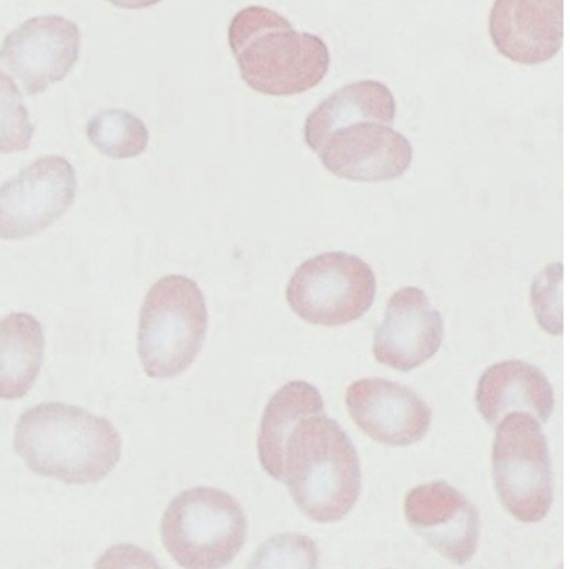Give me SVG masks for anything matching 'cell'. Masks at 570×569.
<instances>
[{"label":"cell","instance_id":"cell-23","mask_svg":"<svg viewBox=\"0 0 570 569\" xmlns=\"http://www.w3.org/2000/svg\"><path fill=\"white\" fill-rule=\"evenodd\" d=\"M111 4L124 9H141L155 6L161 0H107Z\"/></svg>","mask_w":570,"mask_h":569},{"label":"cell","instance_id":"cell-13","mask_svg":"<svg viewBox=\"0 0 570 569\" xmlns=\"http://www.w3.org/2000/svg\"><path fill=\"white\" fill-rule=\"evenodd\" d=\"M443 332L442 315L424 291L405 286L389 300L374 334L373 354L380 363L407 372L436 353Z\"/></svg>","mask_w":570,"mask_h":569},{"label":"cell","instance_id":"cell-8","mask_svg":"<svg viewBox=\"0 0 570 569\" xmlns=\"http://www.w3.org/2000/svg\"><path fill=\"white\" fill-rule=\"evenodd\" d=\"M77 177L59 155L41 156L0 186V238L33 236L59 219L72 205Z\"/></svg>","mask_w":570,"mask_h":569},{"label":"cell","instance_id":"cell-1","mask_svg":"<svg viewBox=\"0 0 570 569\" xmlns=\"http://www.w3.org/2000/svg\"><path fill=\"white\" fill-rule=\"evenodd\" d=\"M13 447L32 472L76 484L105 478L121 453L119 433L107 419L59 402L26 410Z\"/></svg>","mask_w":570,"mask_h":569},{"label":"cell","instance_id":"cell-5","mask_svg":"<svg viewBox=\"0 0 570 569\" xmlns=\"http://www.w3.org/2000/svg\"><path fill=\"white\" fill-rule=\"evenodd\" d=\"M247 520L229 493L205 485L178 493L160 521L167 552L184 568L215 569L229 563L240 551Z\"/></svg>","mask_w":570,"mask_h":569},{"label":"cell","instance_id":"cell-4","mask_svg":"<svg viewBox=\"0 0 570 569\" xmlns=\"http://www.w3.org/2000/svg\"><path fill=\"white\" fill-rule=\"evenodd\" d=\"M205 297L197 283L171 274L156 281L139 314L138 355L145 373L170 379L196 359L207 332Z\"/></svg>","mask_w":570,"mask_h":569},{"label":"cell","instance_id":"cell-20","mask_svg":"<svg viewBox=\"0 0 570 569\" xmlns=\"http://www.w3.org/2000/svg\"><path fill=\"white\" fill-rule=\"evenodd\" d=\"M35 127L14 81L0 70V153L29 148Z\"/></svg>","mask_w":570,"mask_h":569},{"label":"cell","instance_id":"cell-9","mask_svg":"<svg viewBox=\"0 0 570 569\" xmlns=\"http://www.w3.org/2000/svg\"><path fill=\"white\" fill-rule=\"evenodd\" d=\"M79 47L80 31L75 22L57 14L33 17L6 36L0 65L32 96L68 75Z\"/></svg>","mask_w":570,"mask_h":569},{"label":"cell","instance_id":"cell-22","mask_svg":"<svg viewBox=\"0 0 570 569\" xmlns=\"http://www.w3.org/2000/svg\"><path fill=\"white\" fill-rule=\"evenodd\" d=\"M557 267L552 274V264L541 273L531 290V302L537 320L542 328L553 335L562 333V303L560 301V281L562 269Z\"/></svg>","mask_w":570,"mask_h":569},{"label":"cell","instance_id":"cell-18","mask_svg":"<svg viewBox=\"0 0 570 569\" xmlns=\"http://www.w3.org/2000/svg\"><path fill=\"white\" fill-rule=\"evenodd\" d=\"M45 336L39 321L13 312L0 321V398L17 400L32 387L39 374Z\"/></svg>","mask_w":570,"mask_h":569},{"label":"cell","instance_id":"cell-2","mask_svg":"<svg viewBox=\"0 0 570 569\" xmlns=\"http://www.w3.org/2000/svg\"><path fill=\"white\" fill-rule=\"evenodd\" d=\"M281 481L316 522H334L352 509L361 491L355 448L324 412L306 415L289 432L282 452Z\"/></svg>","mask_w":570,"mask_h":569},{"label":"cell","instance_id":"cell-14","mask_svg":"<svg viewBox=\"0 0 570 569\" xmlns=\"http://www.w3.org/2000/svg\"><path fill=\"white\" fill-rule=\"evenodd\" d=\"M488 30L505 58L528 66L546 62L562 45L563 0H494Z\"/></svg>","mask_w":570,"mask_h":569},{"label":"cell","instance_id":"cell-16","mask_svg":"<svg viewBox=\"0 0 570 569\" xmlns=\"http://www.w3.org/2000/svg\"><path fill=\"white\" fill-rule=\"evenodd\" d=\"M395 114L396 102L387 86L372 79L351 82L311 111L304 125V139L309 147L328 133L348 124H391Z\"/></svg>","mask_w":570,"mask_h":569},{"label":"cell","instance_id":"cell-17","mask_svg":"<svg viewBox=\"0 0 570 569\" xmlns=\"http://www.w3.org/2000/svg\"><path fill=\"white\" fill-rule=\"evenodd\" d=\"M324 412L320 391L311 383H286L267 402L259 425L257 451L263 469L281 481L282 452L285 441L299 420Z\"/></svg>","mask_w":570,"mask_h":569},{"label":"cell","instance_id":"cell-11","mask_svg":"<svg viewBox=\"0 0 570 569\" xmlns=\"http://www.w3.org/2000/svg\"><path fill=\"white\" fill-rule=\"evenodd\" d=\"M404 512L412 529L450 561L465 563L476 551L478 510L446 482H430L410 490Z\"/></svg>","mask_w":570,"mask_h":569},{"label":"cell","instance_id":"cell-7","mask_svg":"<svg viewBox=\"0 0 570 569\" xmlns=\"http://www.w3.org/2000/svg\"><path fill=\"white\" fill-rule=\"evenodd\" d=\"M375 291L374 272L362 258L333 251L303 262L289 278L285 296L302 320L338 326L361 317Z\"/></svg>","mask_w":570,"mask_h":569},{"label":"cell","instance_id":"cell-6","mask_svg":"<svg viewBox=\"0 0 570 569\" xmlns=\"http://www.w3.org/2000/svg\"><path fill=\"white\" fill-rule=\"evenodd\" d=\"M497 429L492 471L502 504L524 522L542 520L552 503V474L547 440L528 413L504 416Z\"/></svg>","mask_w":570,"mask_h":569},{"label":"cell","instance_id":"cell-19","mask_svg":"<svg viewBox=\"0 0 570 569\" xmlns=\"http://www.w3.org/2000/svg\"><path fill=\"white\" fill-rule=\"evenodd\" d=\"M86 134L101 154L116 159L140 155L148 144L144 121L125 109H105L87 122Z\"/></svg>","mask_w":570,"mask_h":569},{"label":"cell","instance_id":"cell-12","mask_svg":"<svg viewBox=\"0 0 570 569\" xmlns=\"http://www.w3.org/2000/svg\"><path fill=\"white\" fill-rule=\"evenodd\" d=\"M345 402L358 428L373 440L409 445L428 432L432 412L410 387L381 377L353 382Z\"/></svg>","mask_w":570,"mask_h":569},{"label":"cell","instance_id":"cell-3","mask_svg":"<svg viewBox=\"0 0 570 569\" xmlns=\"http://www.w3.org/2000/svg\"><path fill=\"white\" fill-rule=\"evenodd\" d=\"M228 43L244 81L265 95L312 89L330 67L328 48L318 36L296 31L284 16L262 6L245 7L232 18Z\"/></svg>","mask_w":570,"mask_h":569},{"label":"cell","instance_id":"cell-21","mask_svg":"<svg viewBox=\"0 0 570 569\" xmlns=\"http://www.w3.org/2000/svg\"><path fill=\"white\" fill-rule=\"evenodd\" d=\"M318 551L315 542L302 534L283 533L268 539L250 560L255 568H315Z\"/></svg>","mask_w":570,"mask_h":569},{"label":"cell","instance_id":"cell-10","mask_svg":"<svg viewBox=\"0 0 570 569\" xmlns=\"http://www.w3.org/2000/svg\"><path fill=\"white\" fill-rule=\"evenodd\" d=\"M322 164L341 178L389 180L401 176L412 161V146L385 124L357 121L337 128L309 146Z\"/></svg>","mask_w":570,"mask_h":569},{"label":"cell","instance_id":"cell-15","mask_svg":"<svg viewBox=\"0 0 570 569\" xmlns=\"http://www.w3.org/2000/svg\"><path fill=\"white\" fill-rule=\"evenodd\" d=\"M475 400L487 422L498 424L513 412L546 422L553 410L552 387L541 370L520 360H507L481 375Z\"/></svg>","mask_w":570,"mask_h":569}]
</instances>
